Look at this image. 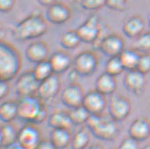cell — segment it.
Masks as SVG:
<instances>
[{
  "label": "cell",
  "instance_id": "cell-11",
  "mask_svg": "<svg viewBox=\"0 0 150 149\" xmlns=\"http://www.w3.org/2000/svg\"><path fill=\"white\" fill-rule=\"evenodd\" d=\"M98 47L106 56H119L125 49V42L121 36L113 33L102 38Z\"/></svg>",
  "mask_w": 150,
  "mask_h": 149
},
{
  "label": "cell",
  "instance_id": "cell-42",
  "mask_svg": "<svg viewBox=\"0 0 150 149\" xmlns=\"http://www.w3.org/2000/svg\"><path fill=\"white\" fill-rule=\"evenodd\" d=\"M2 149H4V148H2ZM6 149H26V148H24L23 146H21V145H19L18 143H16V144H14V145H11L10 147L6 148Z\"/></svg>",
  "mask_w": 150,
  "mask_h": 149
},
{
  "label": "cell",
  "instance_id": "cell-34",
  "mask_svg": "<svg viewBox=\"0 0 150 149\" xmlns=\"http://www.w3.org/2000/svg\"><path fill=\"white\" fill-rule=\"evenodd\" d=\"M128 0H106V6L110 10L124 12L127 9Z\"/></svg>",
  "mask_w": 150,
  "mask_h": 149
},
{
  "label": "cell",
  "instance_id": "cell-16",
  "mask_svg": "<svg viewBox=\"0 0 150 149\" xmlns=\"http://www.w3.org/2000/svg\"><path fill=\"white\" fill-rule=\"evenodd\" d=\"M146 84V75L137 70L127 71L124 77V86L125 88L137 95L143 93Z\"/></svg>",
  "mask_w": 150,
  "mask_h": 149
},
{
  "label": "cell",
  "instance_id": "cell-6",
  "mask_svg": "<svg viewBox=\"0 0 150 149\" xmlns=\"http://www.w3.org/2000/svg\"><path fill=\"white\" fill-rule=\"evenodd\" d=\"M75 30L82 42L95 43L98 41L102 33L101 19L98 15L92 14Z\"/></svg>",
  "mask_w": 150,
  "mask_h": 149
},
{
  "label": "cell",
  "instance_id": "cell-44",
  "mask_svg": "<svg viewBox=\"0 0 150 149\" xmlns=\"http://www.w3.org/2000/svg\"><path fill=\"white\" fill-rule=\"evenodd\" d=\"M148 28H149V32H150V13H149V15H148Z\"/></svg>",
  "mask_w": 150,
  "mask_h": 149
},
{
  "label": "cell",
  "instance_id": "cell-31",
  "mask_svg": "<svg viewBox=\"0 0 150 149\" xmlns=\"http://www.w3.org/2000/svg\"><path fill=\"white\" fill-rule=\"evenodd\" d=\"M124 71L125 68L119 56L110 57L105 64V72L110 74L114 77L120 75Z\"/></svg>",
  "mask_w": 150,
  "mask_h": 149
},
{
  "label": "cell",
  "instance_id": "cell-12",
  "mask_svg": "<svg viewBox=\"0 0 150 149\" xmlns=\"http://www.w3.org/2000/svg\"><path fill=\"white\" fill-rule=\"evenodd\" d=\"M85 93L78 83L69 84L61 94V102L69 109L82 106Z\"/></svg>",
  "mask_w": 150,
  "mask_h": 149
},
{
  "label": "cell",
  "instance_id": "cell-19",
  "mask_svg": "<svg viewBox=\"0 0 150 149\" xmlns=\"http://www.w3.org/2000/svg\"><path fill=\"white\" fill-rule=\"evenodd\" d=\"M145 26L144 20L139 15H134L124 22L122 26V31L127 37L136 39L144 33Z\"/></svg>",
  "mask_w": 150,
  "mask_h": 149
},
{
  "label": "cell",
  "instance_id": "cell-32",
  "mask_svg": "<svg viewBox=\"0 0 150 149\" xmlns=\"http://www.w3.org/2000/svg\"><path fill=\"white\" fill-rule=\"evenodd\" d=\"M81 6L88 11H97L106 6V0H81Z\"/></svg>",
  "mask_w": 150,
  "mask_h": 149
},
{
  "label": "cell",
  "instance_id": "cell-13",
  "mask_svg": "<svg viewBox=\"0 0 150 149\" xmlns=\"http://www.w3.org/2000/svg\"><path fill=\"white\" fill-rule=\"evenodd\" d=\"M61 80L57 74H54L49 79L40 83L37 97L44 102L53 100L61 89Z\"/></svg>",
  "mask_w": 150,
  "mask_h": 149
},
{
  "label": "cell",
  "instance_id": "cell-17",
  "mask_svg": "<svg viewBox=\"0 0 150 149\" xmlns=\"http://www.w3.org/2000/svg\"><path fill=\"white\" fill-rule=\"evenodd\" d=\"M128 136L139 142L150 138V121L144 117L134 119L129 126Z\"/></svg>",
  "mask_w": 150,
  "mask_h": 149
},
{
  "label": "cell",
  "instance_id": "cell-29",
  "mask_svg": "<svg viewBox=\"0 0 150 149\" xmlns=\"http://www.w3.org/2000/svg\"><path fill=\"white\" fill-rule=\"evenodd\" d=\"M68 113L73 125H81L86 124L90 117V113L83 106L71 109Z\"/></svg>",
  "mask_w": 150,
  "mask_h": 149
},
{
  "label": "cell",
  "instance_id": "cell-5",
  "mask_svg": "<svg viewBox=\"0 0 150 149\" xmlns=\"http://www.w3.org/2000/svg\"><path fill=\"white\" fill-rule=\"evenodd\" d=\"M44 105V102L41 101L37 95L21 97L18 101V117L27 123L34 124Z\"/></svg>",
  "mask_w": 150,
  "mask_h": 149
},
{
  "label": "cell",
  "instance_id": "cell-27",
  "mask_svg": "<svg viewBox=\"0 0 150 149\" xmlns=\"http://www.w3.org/2000/svg\"><path fill=\"white\" fill-rule=\"evenodd\" d=\"M58 42L63 48L66 49H74L80 45L81 40L76 30H67L59 36Z\"/></svg>",
  "mask_w": 150,
  "mask_h": 149
},
{
  "label": "cell",
  "instance_id": "cell-8",
  "mask_svg": "<svg viewBox=\"0 0 150 149\" xmlns=\"http://www.w3.org/2000/svg\"><path fill=\"white\" fill-rule=\"evenodd\" d=\"M131 110V101L124 95H114L110 98L108 103V111L110 117L117 122H121L126 119L130 115Z\"/></svg>",
  "mask_w": 150,
  "mask_h": 149
},
{
  "label": "cell",
  "instance_id": "cell-3",
  "mask_svg": "<svg viewBox=\"0 0 150 149\" xmlns=\"http://www.w3.org/2000/svg\"><path fill=\"white\" fill-rule=\"evenodd\" d=\"M118 122L113 120L111 117L108 118L102 115H90L88 120L86 123L87 127L91 133L102 139L111 141L114 140L120 131Z\"/></svg>",
  "mask_w": 150,
  "mask_h": 149
},
{
  "label": "cell",
  "instance_id": "cell-39",
  "mask_svg": "<svg viewBox=\"0 0 150 149\" xmlns=\"http://www.w3.org/2000/svg\"><path fill=\"white\" fill-rule=\"evenodd\" d=\"M79 77H81V76H80L79 74L77 73V71L72 69V71H70L69 75H68V81H69L70 84L76 83L77 79H78Z\"/></svg>",
  "mask_w": 150,
  "mask_h": 149
},
{
  "label": "cell",
  "instance_id": "cell-36",
  "mask_svg": "<svg viewBox=\"0 0 150 149\" xmlns=\"http://www.w3.org/2000/svg\"><path fill=\"white\" fill-rule=\"evenodd\" d=\"M16 4V0H0V11L2 13L11 12Z\"/></svg>",
  "mask_w": 150,
  "mask_h": 149
},
{
  "label": "cell",
  "instance_id": "cell-22",
  "mask_svg": "<svg viewBox=\"0 0 150 149\" xmlns=\"http://www.w3.org/2000/svg\"><path fill=\"white\" fill-rule=\"evenodd\" d=\"M72 135L71 129H52L50 134V140L57 149H64L71 145Z\"/></svg>",
  "mask_w": 150,
  "mask_h": 149
},
{
  "label": "cell",
  "instance_id": "cell-24",
  "mask_svg": "<svg viewBox=\"0 0 150 149\" xmlns=\"http://www.w3.org/2000/svg\"><path fill=\"white\" fill-rule=\"evenodd\" d=\"M18 102L8 100L2 102L0 106V118L3 123H12L18 117Z\"/></svg>",
  "mask_w": 150,
  "mask_h": 149
},
{
  "label": "cell",
  "instance_id": "cell-4",
  "mask_svg": "<svg viewBox=\"0 0 150 149\" xmlns=\"http://www.w3.org/2000/svg\"><path fill=\"white\" fill-rule=\"evenodd\" d=\"M99 61L96 53L90 50L81 52L73 59L72 69L81 77H89L96 71Z\"/></svg>",
  "mask_w": 150,
  "mask_h": 149
},
{
  "label": "cell",
  "instance_id": "cell-40",
  "mask_svg": "<svg viewBox=\"0 0 150 149\" xmlns=\"http://www.w3.org/2000/svg\"><path fill=\"white\" fill-rule=\"evenodd\" d=\"M38 3L42 6H46V7H49L54 4H56L57 2V0H37Z\"/></svg>",
  "mask_w": 150,
  "mask_h": 149
},
{
  "label": "cell",
  "instance_id": "cell-23",
  "mask_svg": "<svg viewBox=\"0 0 150 149\" xmlns=\"http://www.w3.org/2000/svg\"><path fill=\"white\" fill-rule=\"evenodd\" d=\"M48 124L52 129H71L73 125L68 112L57 110L50 114Z\"/></svg>",
  "mask_w": 150,
  "mask_h": 149
},
{
  "label": "cell",
  "instance_id": "cell-41",
  "mask_svg": "<svg viewBox=\"0 0 150 149\" xmlns=\"http://www.w3.org/2000/svg\"><path fill=\"white\" fill-rule=\"evenodd\" d=\"M87 149H104V148L100 144H92V145H89V146Z\"/></svg>",
  "mask_w": 150,
  "mask_h": 149
},
{
  "label": "cell",
  "instance_id": "cell-9",
  "mask_svg": "<svg viewBox=\"0 0 150 149\" xmlns=\"http://www.w3.org/2000/svg\"><path fill=\"white\" fill-rule=\"evenodd\" d=\"M41 140V131L35 124L28 123L19 130L17 143L26 149H35Z\"/></svg>",
  "mask_w": 150,
  "mask_h": 149
},
{
  "label": "cell",
  "instance_id": "cell-26",
  "mask_svg": "<svg viewBox=\"0 0 150 149\" xmlns=\"http://www.w3.org/2000/svg\"><path fill=\"white\" fill-rule=\"evenodd\" d=\"M90 140L89 131L85 128H81L73 133L70 146L71 149H87L89 146Z\"/></svg>",
  "mask_w": 150,
  "mask_h": 149
},
{
  "label": "cell",
  "instance_id": "cell-7",
  "mask_svg": "<svg viewBox=\"0 0 150 149\" xmlns=\"http://www.w3.org/2000/svg\"><path fill=\"white\" fill-rule=\"evenodd\" d=\"M40 83L35 77L33 71H25L15 82V92L20 98L35 96L37 95Z\"/></svg>",
  "mask_w": 150,
  "mask_h": 149
},
{
  "label": "cell",
  "instance_id": "cell-28",
  "mask_svg": "<svg viewBox=\"0 0 150 149\" xmlns=\"http://www.w3.org/2000/svg\"><path fill=\"white\" fill-rule=\"evenodd\" d=\"M33 73L39 82L44 81L45 80L49 79L55 74L54 70L49 60L35 64V68L33 70Z\"/></svg>",
  "mask_w": 150,
  "mask_h": 149
},
{
  "label": "cell",
  "instance_id": "cell-25",
  "mask_svg": "<svg viewBox=\"0 0 150 149\" xmlns=\"http://www.w3.org/2000/svg\"><path fill=\"white\" fill-rule=\"evenodd\" d=\"M140 53H139L134 49H125L124 51L119 56L120 60L125 71H134L137 69L138 63L140 57Z\"/></svg>",
  "mask_w": 150,
  "mask_h": 149
},
{
  "label": "cell",
  "instance_id": "cell-38",
  "mask_svg": "<svg viewBox=\"0 0 150 149\" xmlns=\"http://www.w3.org/2000/svg\"><path fill=\"white\" fill-rule=\"evenodd\" d=\"M35 149H57L50 139H42Z\"/></svg>",
  "mask_w": 150,
  "mask_h": 149
},
{
  "label": "cell",
  "instance_id": "cell-1",
  "mask_svg": "<svg viewBox=\"0 0 150 149\" xmlns=\"http://www.w3.org/2000/svg\"><path fill=\"white\" fill-rule=\"evenodd\" d=\"M48 31V23L43 16L37 12L32 13L19 21L12 30L13 36L18 41H29L37 39Z\"/></svg>",
  "mask_w": 150,
  "mask_h": 149
},
{
  "label": "cell",
  "instance_id": "cell-2",
  "mask_svg": "<svg viewBox=\"0 0 150 149\" xmlns=\"http://www.w3.org/2000/svg\"><path fill=\"white\" fill-rule=\"evenodd\" d=\"M21 66L22 60L19 50L2 39L0 42V81H13L19 74Z\"/></svg>",
  "mask_w": 150,
  "mask_h": 149
},
{
  "label": "cell",
  "instance_id": "cell-15",
  "mask_svg": "<svg viewBox=\"0 0 150 149\" xmlns=\"http://www.w3.org/2000/svg\"><path fill=\"white\" fill-rule=\"evenodd\" d=\"M25 56L28 61L34 64H38L42 61L49 60L50 48L45 42L36 41L31 42L25 49Z\"/></svg>",
  "mask_w": 150,
  "mask_h": 149
},
{
  "label": "cell",
  "instance_id": "cell-30",
  "mask_svg": "<svg viewBox=\"0 0 150 149\" xmlns=\"http://www.w3.org/2000/svg\"><path fill=\"white\" fill-rule=\"evenodd\" d=\"M132 49L140 54H150V32H144L138 36L133 42Z\"/></svg>",
  "mask_w": 150,
  "mask_h": 149
},
{
  "label": "cell",
  "instance_id": "cell-14",
  "mask_svg": "<svg viewBox=\"0 0 150 149\" xmlns=\"http://www.w3.org/2000/svg\"><path fill=\"white\" fill-rule=\"evenodd\" d=\"M71 17L70 7L63 3L57 2L56 4L47 7L46 19L49 22L55 25H62L66 23Z\"/></svg>",
  "mask_w": 150,
  "mask_h": 149
},
{
  "label": "cell",
  "instance_id": "cell-35",
  "mask_svg": "<svg viewBox=\"0 0 150 149\" xmlns=\"http://www.w3.org/2000/svg\"><path fill=\"white\" fill-rule=\"evenodd\" d=\"M117 149H140L139 142L128 136L120 142Z\"/></svg>",
  "mask_w": 150,
  "mask_h": 149
},
{
  "label": "cell",
  "instance_id": "cell-33",
  "mask_svg": "<svg viewBox=\"0 0 150 149\" xmlns=\"http://www.w3.org/2000/svg\"><path fill=\"white\" fill-rule=\"evenodd\" d=\"M137 71L139 72L146 75L147 73L150 72V54H141L138 66H137Z\"/></svg>",
  "mask_w": 150,
  "mask_h": 149
},
{
  "label": "cell",
  "instance_id": "cell-20",
  "mask_svg": "<svg viewBox=\"0 0 150 149\" xmlns=\"http://www.w3.org/2000/svg\"><path fill=\"white\" fill-rule=\"evenodd\" d=\"M117 86L116 77L105 71L102 73L96 81V90L105 96L114 94L117 89Z\"/></svg>",
  "mask_w": 150,
  "mask_h": 149
},
{
  "label": "cell",
  "instance_id": "cell-21",
  "mask_svg": "<svg viewBox=\"0 0 150 149\" xmlns=\"http://www.w3.org/2000/svg\"><path fill=\"white\" fill-rule=\"evenodd\" d=\"M19 130L12 123H3L0 130L1 147L6 149L17 143Z\"/></svg>",
  "mask_w": 150,
  "mask_h": 149
},
{
  "label": "cell",
  "instance_id": "cell-18",
  "mask_svg": "<svg viewBox=\"0 0 150 149\" xmlns=\"http://www.w3.org/2000/svg\"><path fill=\"white\" fill-rule=\"evenodd\" d=\"M49 61L54 70L55 74H57V75L66 71L73 64V59L71 56L67 52L62 50L52 53L49 58Z\"/></svg>",
  "mask_w": 150,
  "mask_h": 149
},
{
  "label": "cell",
  "instance_id": "cell-43",
  "mask_svg": "<svg viewBox=\"0 0 150 149\" xmlns=\"http://www.w3.org/2000/svg\"><path fill=\"white\" fill-rule=\"evenodd\" d=\"M142 149H150V143H149V144H147V145H146Z\"/></svg>",
  "mask_w": 150,
  "mask_h": 149
},
{
  "label": "cell",
  "instance_id": "cell-37",
  "mask_svg": "<svg viewBox=\"0 0 150 149\" xmlns=\"http://www.w3.org/2000/svg\"><path fill=\"white\" fill-rule=\"evenodd\" d=\"M10 81H0V99H4L10 93Z\"/></svg>",
  "mask_w": 150,
  "mask_h": 149
},
{
  "label": "cell",
  "instance_id": "cell-10",
  "mask_svg": "<svg viewBox=\"0 0 150 149\" xmlns=\"http://www.w3.org/2000/svg\"><path fill=\"white\" fill-rule=\"evenodd\" d=\"M108 103L106 96L95 89L85 94L82 106L90 115H102L108 108Z\"/></svg>",
  "mask_w": 150,
  "mask_h": 149
}]
</instances>
